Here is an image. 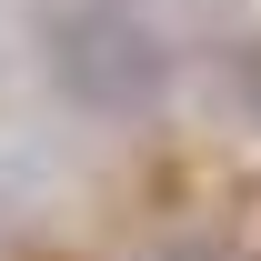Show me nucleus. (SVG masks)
I'll use <instances>...</instances> for the list:
<instances>
[{"label": "nucleus", "instance_id": "1", "mask_svg": "<svg viewBox=\"0 0 261 261\" xmlns=\"http://www.w3.org/2000/svg\"><path fill=\"white\" fill-rule=\"evenodd\" d=\"M40 50H50V81L81 111H111V121H130L171 91V50L130 0H50Z\"/></svg>", "mask_w": 261, "mask_h": 261}, {"label": "nucleus", "instance_id": "2", "mask_svg": "<svg viewBox=\"0 0 261 261\" xmlns=\"http://www.w3.org/2000/svg\"><path fill=\"white\" fill-rule=\"evenodd\" d=\"M241 100H251V111H261V40H251V50H241Z\"/></svg>", "mask_w": 261, "mask_h": 261}]
</instances>
